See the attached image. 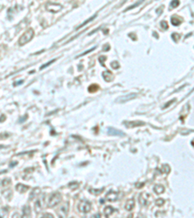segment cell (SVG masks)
<instances>
[{"label": "cell", "instance_id": "obj_1", "mask_svg": "<svg viewBox=\"0 0 194 218\" xmlns=\"http://www.w3.org/2000/svg\"><path fill=\"white\" fill-rule=\"evenodd\" d=\"M34 36V31L33 29H28L27 31H25V32L20 37V40H18V45L21 47L25 45V44H27L29 41H31V39L33 38Z\"/></svg>", "mask_w": 194, "mask_h": 218}, {"label": "cell", "instance_id": "obj_2", "mask_svg": "<svg viewBox=\"0 0 194 218\" xmlns=\"http://www.w3.org/2000/svg\"><path fill=\"white\" fill-rule=\"evenodd\" d=\"M61 194L59 193V192H55V193H53L50 196L49 198V202H48V207H55V206H57L60 201H61Z\"/></svg>", "mask_w": 194, "mask_h": 218}, {"label": "cell", "instance_id": "obj_3", "mask_svg": "<svg viewBox=\"0 0 194 218\" xmlns=\"http://www.w3.org/2000/svg\"><path fill=\"white\" fill-rule=\"evenodd\" d=\"M78 208H79V210H80L81 212L87 213V212H90V210H91V204L90 203V202L82 201L81 203L78 205Z\"/></svg>", "mask_w": 194, "mask_h": 218}, {"label": "cell", "instance_id": "obj_4", "mask_svg": "<svg viewBox=\"0 0 194 218\" xmlns=\"http://www.w3.org/2000/svg\"><path fill=\"white\" fill-rule=\"evenodd\" d=\"M68 211H69V203L66 202V203L62 204L61 206H60L59 210H57V214H58V216L60 217H66L68 214Z\"/></svg>", "mask_w": 194, "mask_h": 218}, {"label": "cell", "instance_id": "obj_5", "mask_svg": "<svg viewBox=\"0 0 194 218\" xmlns=\"http://www.w3.org/2000/svg\"><path fill=\"white\" fill-rule=\"evenodd\" d=\"M149 200H151V196L148 193H141L139 196V203L143 207L148 206L149 204Z\"/></svg>", "mask_w": 194, "mask_h": 218}, {"label": "cell", "instance_id": "obj_6", "mask_svg": "<svg viewBox=\"0 0 194 218\" xmlns=\"http://www.w3.org/2000/svg\"><path fill=\"white\" fill-rule=\"evenodd\" d=\"M44 198H45V196H42V197H40L38 200L35 202L34 204V208H35V211H36L37 213H40L41 211H42L43 207H44Z\"/></svg>", "mask_w": 194, "mask_h": 218}, {"label": "cell", "instance_id": "obj_7", "mask_svg": "<svg viewBox=\"0 0 194 218\" xmlns=\"http://www.w3.org/2000/svg\"><path fill=\"white\" fill-rule=\"evenodd\" d=\"M61 5H58V4H55V3H48L47 4V9L48 11H50L53 13H56L61 10Z\"/></svg>", "mask_w": 194, "mask_h": 218}, {"label": "cell", "instance_id": "obj_8", "mask_svg": "<svg viewBox=\"0 0 194 218\" xmlns=\"http://www.w3.org/2000/svg\"><path fill=\"white\" fill-rule=\"evenodd\" d=\"M108 134L111 136H117V137H123L124 136V133L120 130H117L116 128H112L109 127L108 128Z\"/></svg>", "mask_w": 194, "mask_h": 218}, {"label": "cell", "instance_id": "obj_9", "mask_svg": "<svg viewBox=\"0 0 194 218\" xmlns=\"http://www.w3.org/2000/svg\"><path fill=\"white\" fill-rule=\"evenodd\" d=\"M117 197H119V195H117V192L114 191H110L109 193H108L106 195V197H105V199H106L107 201L109 202H114L117 199Z\"/></svg>", "mask_w": 194, "mask_h": 218}, {"label": "cell", "instance_id": "obj_10", "mask_svg": "<svg viewBox=\"0 0 194 218\" xmlns=\"http://www.w3.org/2000/svg\"><path fill=\"white\" fill-rule=\"evenodd\" d=\"M124 124L127 128H133V127H135V126L145 125V123L142 121H130V122H124Z\"/></svg>", "mask_w": 194, "mask_h": 218}, {"label": "cell", "instance_id": "obj_11", "mask_svg": "<svg viewBox=\"0 0 194 218\" xmlns=\"http://www.w3.org/2000/svg\"><path fill=\"white\" fill-rule=\"evenodd\" d=\"M135 97H136V94L135 93H131V94H129V95L127 94V95H124V96L119 98V99H117V101H119V102H126V101L131 100V99H133V98H135Z\"/></svg>", "mask_w": 194, "mask_h": 218}, {"label": "cell", "instance_id": "obj_12", "mask_svg": "<svg viewBox=\"0 0 194 218\" xmlns=\"http://www.w3.org/2000/svg\"><path fill=\"white\" fill-rule=\"evenodd\" d=\"M16 189H17V191L20 192V193H25V192L29 189V186L23 185V184H17V186H16Z\"/></svg>", "mask_w": 194, "mask_h": 218}, {"label": "cell", "instance_id": "obj_13", "mask_svg": "<svg viewBox=\"0 0 194 218\" xmlns=\"http://www.w3.org/2000/svg\"><path fill=\"white\" fill-rule=\"evenodd\" d=\"M114 212V208L111 206H108L104 208V214H105V216H107V217L111 216Z\"/></svg>", "mask_w": 194, "mask_h": 218}, {"label": "cell", "instance_id": "obj_14", "mask_svg": "<svg viewBox=\"0 0 194 218\" xmlns=\"http://www.w3.org/2000/svg\"><path fill=\"white\" fill-rule=\"evenodd\" d=\"M134 206H135L134 200H133V199H130V200L127 201V203L125 205V210L128 211H131L133 208H134Z\"/></svg>", "mask_w": 194, "mask_h": 218}, {"label": "cell", "instance_id": "obj_15", "mask_svg": "<svg viewBox=\"0 0 194 218\" xmlns=\"http://www.w3.org/2000/svg\"><path fill=\"white\" fill-rule=\"evenodd\" d=\"M103 77L107 81H111L113 80V74L110 71H105L103 73Z\"/></svg>", "mask_w": 194, "mask_h": 218}, {"label": "cell", "instance_id": "obj_16", "mask_svg": "<svg viewBox=\"0 0 194 218\" xmlns=\"http://www.w3.org/2000/svg\"><path fill=\"white\" fill-rule=\"evenodd\" d=\"M164 190H165V188H164V186H162V185H155L153 187V191L156 194H162L164 192Z\"/></svg>", "mask_w": 194, "mask_h": 218}, {"label": "cell", "instance_id": "obj_17", "mask_svg": "<svg viewBox=\"0 0 194 218\" xmlns=\"http://www.w3.org/2000/svg\"><path fill=\"white\" fill-rule=\"evenodd\" d=\"M23 216H28L29 217L30 215H31V211H30V207H28V206H25L24 207H23Z\"/></svg>", "mask_w": 194, "mask_h": 218}, {"label": "cell", "instance_id": "obj_18", "mask_svg": "<svg viewBox=\"0 0 194 218\" xmlns=\"http://www.w3.org/2000/svg\"><path fill=\"white\" fill-rule=\"evenodd\" d=\"M96 16H97V15H94V16H92V17H91L90 18H87V21H84V23H82V24L80 25V26H78V27H77V29H80V28H81V27H82V26H85V24H87L88 23H90V21H93V20H94V18H96Z\"/></svg>", "mask_w": 194, "mask_h": 218}, {"label": "cell", "instance_id": "obj_19", "mask_svg": "<svg viewBox=\"0 0 194 218\" xmlns=\"http://www.w3.org/2000/svg\"><path fill=\"white\" fill-rule=\"evenodd\" d=\"M171 21L172 23H173V25H176V26H178V25H180V23H182V21H180V18H178L177 17H173L171 18Z\"/></svg>", "mask_w": 194, "mask_h": 218}, {"label": "cell", "instance_id": "obj_20", "mask_svg": "<svg viewBox=\"0 0 194 218\" xmlns=\"http://www.w3.org/2000/svg\"><path fill=\"white\" fill-rule=\"evenodd\" d=\"M179 5H180V1H179V0H173V1L171 2V4H170V9L177 8Z\"/></svg>", "mask_w": 194, "mask_h": 218}, {"label": "cell", "instance_id": "obj_21", "mask_svg": "<svg viewBox=\"0 0 194 218\" xmlns=\"http://www.w3.org/2000/svg\"><path fill=\"white\" fill-rule=\"evenodd\" d=\"M37 193H40V189L39 188H36V190H34L32 193H31V195H30V197H29V200L30 201H32L33 199H34V196L36 197V196L38 195Z\"/></svg>", "mask_w": 194, "mask_h": 218}, {"label": "cell", "instance_id": "obj_22", "mask_svg": "<svg viewBox=\"0 0 194 218\" xmlns=\"http://www.w3.org/2000/svg\"><path fill=\"white\" fill-rule=\"evenodd\" d=\"M96 90H98V85L97 84H91L90 87H88V91L90 92H95Z\"/></svg>", "mask_w": 194, "mask_h": 218}, {"label": "cell", "instance_id": "obj_23", "mask_svg": "<svg viewBox=\"0 0 194 218\" xmlns=\"http://www.w3.org/2000/svg\"><path fill=\"white\" fill-rule=\"evenodd\" d=\"M164 204H165V201L163 199H157V200H155V205H156L157 207H162Z\"/></svg>", "mask_w": 194, "mask_h": 218}, {"label": "cell", "instance_id": "obj_24", "mask_svg": "<svg viewBox=\"0 0 194 218\" xmlns=\"http://www.w3.org/2000/svg\"><path fill=\"white\" fill-rule=\"evenodd\" d=\"M143 1H144V0H140V1H139L138 3H135V4H133L132 6H130V7H129L128 9H126V10H125V12H126V11H128V10H131V9L135 8V7H138V6H139L140 4H141V3H142Z\"/></svg>", "mask_w": 194, "mask_h": 218}, {"label": "cell", "instance_id": "obj_25", "mask_svg": "<svg viewBox=\"0 0 194 218\" xmlns=\"http://www.w3.org/2000/svg\"><path fill=\"white\" fill-rule=\"evenodd\" d=\"M102 191H103V188H101L100 190H94V189H90V192L93 194V195H99V193H101Z\"/></svg>", "mask_w": 194, "mask_h": 218}, {"label": "cell", "instance_id": "obj_26", "mask_svg": "<svg viewBox=\"0 0 194 218\" xmlns=\"http://www.w3.org/2000/svg\"><path fill=\"white\" fill-rule=\"evenodd\" d=\"M56 60V59L55 58V59H53V60H50V61H49V62H48L47 63V64H45V65H43V66H41V70H43V69H45L46 67H48V66H49V65H50V64H52V63H53V62H55Z\"/></svg>", "mask_w": 194, "mask_h": 218}, {"label": "cell", "instance_id": "obj_27", "mask_svg": "<svg viewBox=\"0 0 194 218\" xmlns=\"http://www.w3.org/2000/svg\"><path fill=\"white\" fill-rule=\"evenodd\" d=\"M160 25H161V27L163 28V29H167V28H168V24H167V23L165 21H162Z\"/></svg>", "mask_w": 194, "mask_h": 218}, {"label": "cell", "instance_id": "obj_28", "mask_svg": "<svg viewBox=\"0 0 194 218\" xmlns=\"http://www.w3.org/2000/svg\"><path fill=\"white\" fill-rule=\"evenodd\" d=\"M169 172H170V167L168 166V165H164V166H163V173H168Z\"/></svg>", "mask_w": 194, "mask_h": 218}, {"label": "cell", "instance_id": "obj_29", "mask_svg": "<svg viewBox=\"0 0 194 218\" xmlns=\"http://www.w3.org/2000/svg\"><path fill=\"white\" fill-rule=\"evenodd\" d=\"M95 50V47H93V48H92L91 50H87V52H85L84 53H82V54H81V55H85V54H87V53H90V52H92V50ZM81 55H79V56H77V57H80V56H81Z\"/></svg>", "mask_w": 194, "mask_h": 218}, {"label": "cell", "instance_id": "obj_30", "mask_svg": "<svg viewBox=\"0 0 194 218\" xmlns=\"http://www.w3.org/2000/svg\"><path fill=\"white\" fill-rule=\"evenodd\" d=\"M111 66H112V67H113V68H114V69H117V68H119V63H117V61H114V62H112V64H111Z\"/></svg>", "mask_w": 194, "mask_h": 218}, {"label": "cell", "instance_id": "obj_31", "mask_svg": "<svg viewBox=\"0 0 194 218\" xmlns=\"http://www.w3.org/2000/svg\"><path fill=\"white\" fill-rule=\"evenodd\" d=\"M175 101H176V100H171L169 103H167L166 105H165V106L163 107V109H166V108H168V107H169V106L171 105V104H173V103L175 102Z\"/></svg>", "mask_w": 194, "mask_h": 218}, {"label": "cell", "instance_id": "obj_32", "mask_svg": "<svg viewBox=\"0 0 194 218\" xmlns=\"http://www.w3.org/2000/svg\"><path fill=\"white\" fill-rule=\"evenodd\" d=\"M43 216H44V217H50V218L53 217V214H50V213H44V214H43Z\"/></svg>", "mask_w": 194, "mask_h": 218}, {"label": "cell", "instance_id": "obj_33", "mask_svg": "<svg viewBox=\"0 0 194 218\" xmlns=\"http://www.w3.org/2000/svg\"><path fill=\"white\" fill-rule=\"evenodd\" d=\"M23 81H17V83H15V84H14V85H16V86H17L18 84H23Z\"/></svg>", "mask_w": 194, "mask_h": 218}]
</instances>
